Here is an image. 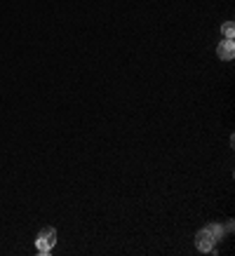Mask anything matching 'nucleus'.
Returning a JSON list of instances; mask_svg holds the SVG:
<instances>
[{"label": "nucleus", "instance_id": "1", "mask_svg": "<svg viewBox=\"0 0 235 256\" xmlns=\"http://www.w3.org/2000/svg\"><path fill=\"white\" fill-rule=\"evenodd\" d=\"M54 244H56V230L52 226H47L36 238V249H38V254H50L54 249Z\"/></svg>", "mask_w": 235, "mask_h": 256}, {"label": "nucleus", "instance_id": "2", "mask_svg": "<svg viewBox=\"0 0 235 256\" xmlns=\"http://www.w3.org/2000/svg\"><path fill=\"white\" fill-rule=\"evenodd\" d=\"M214 244H216V240L212 238V233L207 230V228H202V230L196 235V247L200 249V252H212Z\"/></svg>", "mask_w": 235, "mask_h": 256}, {"label": "nucleus", "instance_id": "3", "mask_svg": "<svg viewBox=\"0 0 235 256\" xmlns=\"http://www.w3.org/2000/svg\"><path fill=\"white\" fill-rule=\"evenodd\" d=\"M216 54H219V59H224V62H230L235 56V42L233 38H224L219 42V47H216Z\"/></svg>", "mask_w": 235, "mask_h": 256}, {"label": "nucleus", "instance_id": "4", "mask_svg": "<svg viewBox=\"0 0 235 256\" xmlns=\"http://www.w3.org/2000/svg\"><path fill=\"white\" fill-rule=\"evenodd\" d=\"M207 230H210L212 238H214L216 242L224 238V228H221V224H210V226H207Z\"/></svg>", "mask_w": 235, "mask_h": 256}, {"label": "nucleus", "instance_id": "5", "mask_svg": "<svg viewBox=\"0 0 235 256\" xmlns=\"http://www.w3.org/2000/svg\"><path fill=\"white\" fill-rule=\"evenodd\" d=\"M233 33H235V26H233V22L224 24V36H226V38H233Z\"/></svg>", "mask_w": 235, "mask_h": 256}]
</instances>
